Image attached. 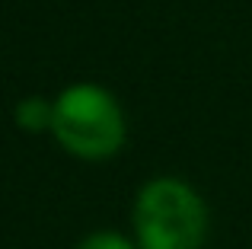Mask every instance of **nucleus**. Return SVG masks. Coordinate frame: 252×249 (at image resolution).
<instances>
[{
    "mask_svg": "<svg viewBox=\"0 0 252 249\" xmlns=\"http://www.w3.org/2000/svg\"><path fill=\"white\" fill-rule=\"evenodd\" d=\"M51 137L64 154L83 163H105L122 154L128 119L115 96L99 83H70L55 96Z\"/></svg>",
    "mask_w": 252,
    "mask_h": 249,
    "instance_id": "nucleus-2",
    "label": "nucleus"
},
{
    "mask_svg": "<svg viewBox=\"0 0 252 249\" xmlns=\"http://www.w3.org/2000/svg\"><path fill=\"white\" fill-rule=\"evenodd\" d=\"M51 115H55V99H45V96H26L13 109V122L26 134H48Z\"/></svg>",
    "mask_w": 252,
    "mask_h": 249,
    "instance_id": "nucleus-3",
    "label": "nucleus"
},
{
    "mask_svg": "<svg viewBox=\"0 0 252 249\" xmlns=\"http://www.w3.org/2000/svg\"><path fill=\"white\" fill-rule=\"evenodd\" d=\"M211 211L198 188L179 176H154L134 195L131 237L137 249H201Z\"/></svg>",
    "mask_w": 252,
    "mask_h": 249,
    "instance_id": "nucleus-1",
    "label": "nucleus"
},
{
    "mask_svg": "<svg viewBox=\"0 0 252 249\" xmlns=\"http://www.w3.org/2000/svg\"><path fill=\"white\" fill-rule=\"evenodd\" d=\"M74 249H137L134 237L115 230V227H99V230H90L86 237L77 240Z\"/></svg>",
    "mask_w": 252,
    "mask_h": 249,
    "instance_id": "nucleus-4",
    "label": "nucleus"
}]
</instances>
